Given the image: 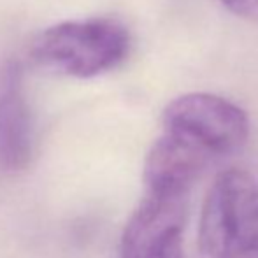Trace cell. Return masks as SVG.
I'll use <instances>...</instances> for the list:
<instances>
[{
    "label": "cell",
    "instance_id": "cell-3",
    "mask_svg": "<svg viewBox=\"0 0 258 258\" xmlns=\"http://www.w3.org/2000/svg\"><path fill=\"white\" fill-rule=\"evenodd\" d=\"M162 125L211 156L235 151L249 134L248 114L213 93H186L174 99L163 111Z\"/></svg>",
    "mask_w": 258,
    "mask_h": 258
},
{
    "label": "cell",
    "instance_id": "cell-2",
    "mask_svg": "<svg viewBox=\"0 0 258 258\" xmlns=\"http://www.w3.org/2000/svg\"><path fill=\"white\" fill-rule=\"evenodd\" d=\"M199 244L207 258H258V183L248 170L227 169L213 181Z\"/></svg>",
    "mask_w": 258,
    "mask_h": 258
},
{
    "label": "cell",
    "instance_id": "cell-4",
    "mask_svg": "<svg viewBox=\"0 0 258 258\" xmlns=\"http://www.w3.org/2000/svg\"><path fill=\"white\" fill-rule=\"evenodd\" d=\"M188 195L146 191L123 228L118 258H183Z\"/></svg>",
    "mask_w": 258,
    "mask_h": 258
},
{
    "label": "cell",
    "instance_id": "cell-6",
    "mask_svg": "<svg viewBox=\"0 0 258 258\" xmlns=\"http://www.w3.org/2000/svg\"><path fill=\"white\" fill-rule=\"evenodd\" d=\"M213 158L186 139L163 130L144 162V186L153 194L188 195L194 181Z\"/></svg>",
    "mask_w": 258,
    "mask_h": 258
},
{
    "label": "cell",
    "instance_id": "cell-1",
    "mask_svg": "<svg viewBox=\"0 0 258 258\" xmlns=\"http://www.w3.org/2000/svg\"><path fill=\"white\" fill-rule=\"evenodd\" d=\"M132 37L114 18H88L56 23L32 42L30 54L39 65L72 78L105 74L125 61Z\"/></svg>",
    "mask_w": 258,
    "mask_h": 258
},
{
    "label": "cell",
    "instance_id": "cell-7",
    "mask_svg": "<svg viewBox=\"0 0 258 258\" xmlns=\"http://www.w3.org/2000/svg\"><path fill=\"white\" fill-rule=\"evenodd\" d=\"M228 13L244 20H258V0H221Z\"/></svg>",
    "mask_w": 258,
    "mask_h": 258
},
{
    "label": "cell",
    "instance_id": "cell-5",
    "mask_svg": "<svg viewBox=\"0 0 258 258\" xmlns=\"http://www.w3.org/2000/svg\"><path fill=\"white\" fill-rule=\"evenodd\" d=\"M34 155V118L14 61L0 65V169L18 172Z\"/></svg>",
    "mask_w": 258,
    "mask_h": 258
}]
</instances>
